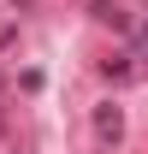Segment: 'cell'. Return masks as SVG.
Here are the masks:
<instances>
[{"label":"cell","mask_w":148,"mask_h":154,"mask_svg":"<svg viewBox=\"0 0 148 154\" xmlns=\"http://www.w3.org/2000/svg\"><path fill=\"white\" fill-rule=\"evenodd\" d=\"M95 131H101V136H119V107H101V113H95Z\"/></svg>","instance_id":"obj_1"}]
</instances>
